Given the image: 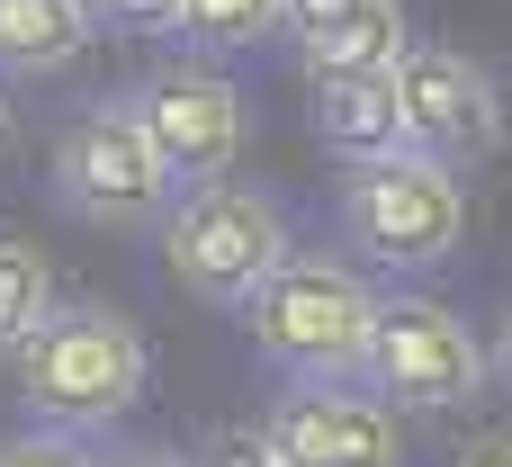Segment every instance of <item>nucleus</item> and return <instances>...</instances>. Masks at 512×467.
I'll use <instances>...</instances> for the list:
<instances>
[{
	"label": "nucleus",
	"mask_w": 512,
	"mask_h": 467,
	"mask_svg": "<svg viewBox=\"0 0 512 467\" xmlns=\"http://www.w3.org/2000/svg\"><path fill=\"white\" fill-rule=\"evenodd\" d=\"M18 387L45 432H99L144 396V333L108 306H54L18 342Z\"/></svg>",
	"instance_id": "f257e3e1"
},
{
	"label": "nucleus",
	"mask_w": 512,
	"mask_h": 467,
	"mask_svg": "<svg viewBox=\"0 0 512 467\" xmlns=\"http://www.w3.org/2000/svg\"><path fill=\"white\" fill-rule=\"evenodd\" d=\"M252 342L288 369V378H342V369H360V342H369V315H378V297H369V279L351 270V261H324V252H288L261 288H252Z\"/></svg>",
	"instance_id": "f03ea898"
},
{
	"label": "nucleus",
	"mask_w": 512,
	"mask_h": 467,
	"mask_svg": "<svg viewBox=\"0 0 512 467\" xmlns=\"http://www.w3.org/2000/svg\"><path fill=\"white\" fill-rule=\"evenodd\" d=\"M162 252H171V279L207 306H252V288L288 261V216L270 189H243V180H198L171 225H162Z\"/></svg>",
	"instance_id": "7ed1b4c3"
},
{
	"label": "nucleus",
	"mask_w": 512,
	"mask_h": 467,
	"mask_svg": "<svg viewBox=\"0 0 512 467\" xmlns=\"http://www.w3.org/2000/svg\"><path fill=\"white\" fill-rule=\"evenodd\" d=\"M342 225L360 252L396 261V270H432L459 252L468 234V189L459 171L441 162H414V153H387V162H360L351 189H342Z\"/></svg>",
	"instance_id": "20e7f679"
},
{
	"label": "nucleus",
	"mask_w": 512,
	"mask_h": 467,
	"mask_svg": "<svg viewBox=\"0 0 512 467\" xmlns=\"http://www.w3.org/2000/svg\"><path fill=\"white\" fill-rule=\"evenodd\" d=\"M360 369L378 378L387 405H414V414L477 405V387H486V351H477V333H468L450 306H432V297H387V306L369 315Z\"/></svg>",
	"instance_id": "39448f33"
},
{
	"label": "nucleus",
	"mask_w": 512,
	"mask_h": 467,
	"mask_svg": "<svg viewBox=\"0 0 512 467\" xmlns=\"http://www.w3.org/2000/svg\"><path fill=\"white\" fill-rule=\"evenodd\" d=\"M396 117H405V153L441 162V171H468V162H486L504 144L495 81L450 45H405L396 54Z\"/></svg>",
	"instance_id": "423d86ee"
},
{
	"label": "nucleus",
	"mask_w": 512,
	"mask_h": 467,
	"mask_svg": "<svg viewBox=\"0 0 512 467\" xmlns=\"http://www.w3.org/2000/svg\"><path fill=\"white\" fill-rule=\"evenodd\" d=\"M54 198L90 225H153L171 180L135 126V108H90L54 135Z\"/></svg>",
	"instance_id": "0eeeda50"
},
{
	"label": "nucleus",
	"mask_w": 512,
	"mask_h": 467,
	"mask_svg": "<svg viewBox=\"0 0 512 467\" xmlns=\"http://www.w3.org/2000/svg\"><path fill=\"white\" fill-rule=\"evenodd\" d=\"M126 108H135V126H144L162 180H216V171L234 162V144L252 135L243 90L216 81V72H153Z\"/></svg>",
	"instance_id": "6e6552de"
},
{
	"label": "nucleus",
	"mask_w": 512,
	"mask_h": 467,
	"mask_svg": "<svg viewBox=\"0 0 512 467\" xmlns=\"http://www.w3.org/2000/svg\"><path fill=\"white\" fill-rule=\"evenodd\" d=\"M270 467H405V423L378 396H333V387H297L270 432Z\"/></svg>",
	"instance_id": "1a4fd4ad"
},
{
	"label": "nucleus",
	"mask_w": 512,
	"mask_h": 467,
	"mask_svg": "<svg viewBox=\"0 0 512 467\" xmlns=\"http://www.w3.org/2000/svg\"><path fill=\"white\" fill-rule=\"evenodd\" d=\"M315 135L360 171V162H387L405 153V117H396V72H333L315 81Z\"/></svg>",
	"instance_id": "9d476101"
},
{
	"label": "nucleus",
	"mask_w": 512,
	"mask_h": 467,
	"mask_svg": "<svg viewBox=\"0 0 512 467\" xmlns=\"http://www.w3.org/2000/svg\"><path fill=\"white\" fill-rule=\"evenodd\" d=\"M90 45V0H0V72L36 81Z\"/></svg>",
	"instance_id": "9b49d317"
},
{
	"label": "nucleus",
	"mask_w": 512,
	"mask_h": 467,
	"mask_svg": "<svg viewBox=\"0 0 512 467\" xmlns=\"http://www.w3.org/2000/svg\"><path fill=\"white\" fill-rule=\"evenodd\" d=\"M405 45H414L405 9L396 0H360L351 18H333L324 36H306V63H315V81H333V72H396Z\"/></svg>",
	"instance_id": "f8f14e48"
},
{
	"label": "nucleus",
	"mask_w": 512,
	"mask_h": 467,
	"mask_svg": "<svg viewBox=\"0 0 512 467\" xmlns=\"http://www.w3.org/2000/svg\"><path fill=\"white\" fill-rule=\"evenodd\" d=\"M54 315V270L36 243H9L0 234V360H18V342Z\"/></svg>",
	"instance_id": "ddd939ff"
},
{
	"label": "nucleus",
	"mask_w": 512,
	"mask_h": 467,
	"mask_svg": "<svg viewBox=\"0 0 512 467\" xmlns=\"http://www.w3.org/2000/svg\"><path fill=\"white\" fill-rule=\"evenodd\" d=\"M279 9L288 0H180V27L198 45H261V36H279Z\"/></svg>",
	"instance_id": "4468645a"
},
{
	"label": "nucleus",
	"mask_w": 512,
	"mask_h": 467,
	"mask_svg": "<svg viewBox=\"0 0 512 467\" xmlns=\"http://www.w3.org/2000/svg\"><path fill=\"white\" fill-rule=\"evenodd\" d=\"M0 467H99L72 432H18L9 450H0Z\"/></svg>",
	"instance_id": "2eb2a0df"
},
{
	"label": "nucleus",
	"mask_w": 512,
	"mask_h": 467,
	"mask_svg": "<svg viewBox=\"0 0 512 467\" xmlns=\"http://www.w3.org/2000/svg\"><path fill=\"white\" fill-rule=\"evenodd\" d=\"M351 9H360V0H288V9H279V27H297V36H324V27H333V18H351Z\"/></svg>",
	"instance_id": "dca6fc26"
},
{
	"label": "nucleus",
	"mask_w": 512,
	"mask_h": 467,
	"mask_svg": "<svg viewBox=\"0 0 512 467\" xmlns=\"http://www.w3.org/2000/svg\"><path fill=\"white\" fill-rule=\"evenodd\" d=\"M90 9H108L126 27H180V0H90Z\"/></svg>",
	"instance_id": "f3484780"
},
{
	"label": "nucleus",
	"mask_w": 512,
	"mask_h": 467,
	"mask_svg": "<svg viewBox=\"0 0 512 467\" xmlns=\"http://www.w3.org/2000/svg\"><path fill=\"white\" fill-rule=\"evenodd\" d=\"M450 467H512V432H486V441H468Z\"/></svg>",
	"instance_id": "a211bd4d"
},
{
	"label": "nucleus",
	"mask_w": 512,
	"mask_h": 467,
	"mask_svg": "<svg viewBox=\"0 0 512 467\" xmlns=\"http://www.w3.org/2000/svg\"><path fill=\"white\" fill-rule=\"evenodd\" d=\"M216 467H270L261 441H216Z\"/></svg>",
	"instance_id": "6ab92c4d"
},
{
	"label": "nucleus",
	"mask_w": 512,
	"mask_h": 467,
	"mask_svg": "<svg viewBox=\"0 0 512 467\" xmlns=\"http://www.w3.org/2000/svg\"><path fill=\"white\" fill-rule=\"evenodd\" d=\"M99 467H189V459H171V450H117V459H99Z\"/></svg>",
	"instance_id": "aec40b11"
},
{
	"label": "nucleus",
	"mask_w": 512,
	"mask_h": 467,
	"mask_svg": "<svg viewBox=\"0 0 512 467\" xmlns=\"http://www.w3.org/2000/svg\"><path fill=\"white\" fill-rule=\"evenodd\" d=\"M486 369H495V378L512 387V315H504V333H495V351H486Z\"/></svg>",
	"instance_id": "412c9836"
},
{
	"label": "nucleus",
	"mask_w": 512,
	"mask_h": 467,
	"mask_svg": "<svg viewBox=\"0 0 512 467\" xmlns=\"http://www.w3.org/2000/svg\"><path fill=\"white\" fill-rule=\"evenodd\" d=\"M9 135H18V108H9V99H0V153H9Z\"/></svg>",
	"instance_id": "4be33fe9"
}]
</instances>
